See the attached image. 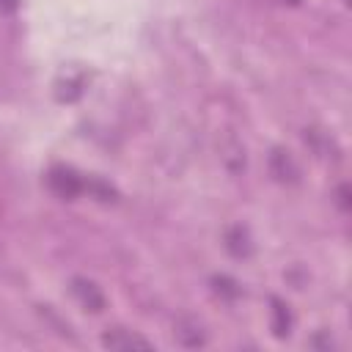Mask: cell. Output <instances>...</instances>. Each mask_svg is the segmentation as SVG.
Returning a JSON list of instances; mask_svg holds the SVG:
<instances>
[{
	"instance_id": "1",
	"label": "cell",
	"mask_w": 352,
	"mask_h": 352,
	"mask_svg": "<svg viewBox=\"0 0 352 352\" xmlns=\"http://www.w3.org/2000/svg\"><path fill=\"white\" fill-rule=\"evenodd\" d=\"M47 184H50V190H52L58 198H66V201L77 198V195L85 190V182H82L72 168H52L50 176H47Z\"/></svg>"
},
{
	"instance_id": "2",
	"label": "cell",
	"mask_w": 352,
	"mask_h": 352,
	"mask_svg": "<svg viewBox=\"0 0 352 352\" xmlns=\"http://www.w3.org/2000/svg\"><path fill=\"white\" fill-rule=\"evenodd\" d=\"M270 173L280 182V184H297L300 182V165L294 162V157L283 148H272L270 154Z\"/></svg>"
},
{
	"instance_id": "3",
	"label": "cell",
	"mask_w": 352,
	"mask_h": 352,
	"mask_svg": "<svg viewBox=\"0 0 352 352\" xmlns=\"http://www.w3.org/2000/svg\"><path fill=\"white\" fill-rule=\"evenodd\" d=\"M72 294H74V300H77L85 311L99 314V311L104 308V294H102V289H99L94 280H88V278H74V280H72Z\"/></svg>"
},
{
	"instance_id": "4",
	"label": "cell",
	"mask_w": 352,
	"mask_h": 352,
	"mask_svg": "<svg viewBox=\"0 0 352 352\" xmlns=\"http://www.w3.org/2000/svg\"><path fill=\"white\" fill-rule=\"evenodd\" d=\"M102 346L126 352V349H151V341H146L143 336L129 333V330H110L102 336Z\"/></svg>"
},
{
	"instance_id": "5",
	"label": "cell",
	"mask_w": 352,
	"mask_h": 352,
	"mask_svg": "<svg viewBox=\"0 0 352 352\" xmlns=\"http://www.w3.org/2000/svg\"><path fill=\"white\" fill-rule=\"evenodd\" d=\"M226 248H228V253H231V256H236V258L250 256L253 242H250L248 228H242V226H231V228L226 231Z\"/></svg>"
},
{
	"instance_id": "6",
	"label": "cell",
	"mask_w": 352,
	"mask_h": 352,
	"mask_svg": "<svg viewBox=\"0 0 352 352\" xmlns=\"http://www.w3.org/2000/svg\"><path fill=\"white\" fill-rule=\"evenodd\" d=\"M270 311H272V333L278 336V338H286L289 333H292V311H289V305L283 302V300H278V297H272L270 300Z\"/></svg>"
},
{
	"instance_id": "7",
	"label": "cell",
	"mask_w": 352,
	"mask_h": 352,
	"mask_svg": "<svg viewBox=\"0 0 352 352\" xmlns=\"http://www.w3.org/2000/svg\"><path fill=\"white\" fill-rule=\"evenodd\" d=\"M176 341L182 346H204L206 344V333L201 330L198 322L182 319V322H176Z\"/></svg>"
},
{
	"instance_id": "8",
	"label": "cell",
	"mask_w": 352,
	"mask_h": 352,
	"mask_svg": "<svg viewBox=\"0 0 352 352\" xmlns=\"http://www.w3.org/2000/svg\"><path fill=\"white\" fill-rule=\"evenodd\" d=\"M82 94V74H77L74 80H60L58 82V99L60 102H74Z\"/></svg>"
},
{
	"instance_id": "9",
	"label": "cell",
	"mask_w": 352,
	"mask_h": 352,
	"mask_svg": "<svg viewBox=\"0 0 352 352\" xmlns=\"http://www.w3.org/2000/svg\"><path fill=\"white\" fill-rule=\"evenodd\" d=\"M212 286H214V292L220 294V297H228V300H234V297H239V286H236V280L234 278H228V275H214L212 278Z\"/></svg>"
},
{
	"instance_id": "10",
	"label": "cell",
	"mask_w": 352,
	"mask_h": 352,
	"mask_svg": "<svg viewBox=\"0 0 352 352\" xmlns=\"http://www.w3.org/2000/svg\"><path fill=\"white\" fill-rule=\"evenodd\" d=\"M85 190H91L99 201H116L113 187H107V184H102V182H85Z\"/></svg>"
},
{
	"instance_id": "11",
	"label": "cell",
	"mask_w": 352,
	"mask_h": 352,
	"mask_svg": "<svg viewBox=\"0 0 352 352\" xmlns=\"http://www.w3.org/2000/svg\"><path fill=\"white\" fill-rule=\"evenodd\" d=\"M338 204H341V209H349V187L346 184L338 187Z\"/></svg>"
},
{
	"instance_id": "12",
	"label": "cell",
	"mask_w": 352,
	"mask_h": 352,
	"mask_svg": "<svg viewBox=\"0 0 352 352\" xmlns=\"http://www.w3.org/2000/svg\"><path fill=\"white\" fill-rule=\"evenodd\" d=\"M19 8V0H0V14H14Z\"/></svg>"
},
{
	"instance_id": "13",
	"label": "cell",
	"mask_w": 352,
	"mask_h": 352,
	"mask_svg": "<svg viewBox=\"0 0 352 352\" xmlns=\"http://www.w3.org/2000/svg\"><path fill=\"white\" fill-rule=\"evenodd\" d=\"M311 346H327V349H330L333 341H330L327 336H316V338H311Z\"/></svg>"
},
{
	"instance_id": "14",
	"label": "cell",
	"mask_w": 352,
	"mask_h": 352,
	"mask_svg": "<svg viewBox=\"0 0 352 352\" xmlns=\"http://www.w3.org/2000/svg\"><path fill=\"white\" fill-rule=\"evenodd\" d=\"M278 3H283V6H300V0H278Z\"/></svg>"
}]
</instances>
